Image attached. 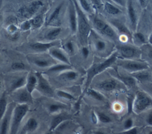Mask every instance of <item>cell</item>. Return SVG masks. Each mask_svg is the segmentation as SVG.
<instances>
[{
	"label": "cell",
	"instance_id": "1",
	"mask_svg": "<svg viewBox=\"0 0 152 134\" xmlns=\"http://www.w3.org/2000/svg\"><path fill=\"white\" fill-rule=\"evenodd\" d=\"M118 56V53L117 51L113 52L108 58H107L104 61L100 62V63H97L94 64L93 66H91L87 71V78L86 81L85 82L84 88L83 92L81 94V95L80 97V99L78 100L76 105H79V103L80 102L82 98L85 95V92L86 90L88 88L89 85L91 84L93 78L95 77V76L99 75L101 72H102L103 71L110 67L113 63H115L116 61L117 58Z\"/></svg>",
	"mask_w": 152,
	"mask_h": 134
},
{
	"label": "cell",
	"instance_id": "2",
	"mask_svg": "<svg viewBox=\"0 0 152 134\" xmlns=\"http://www.w3.org/2000/svg\"><path fill=\"white\" fill-rule=\"evenodd\" d=\"M74 2L77 18V30L80 41L83 44H86L88 40L90 32L91 30L90 25L88 18H87L84 12L81 8L77 0H72Z\"/></svg>",
	"mask_w": 152,
	"mask_h": 134
},
{
	"label": "cell",
	"instance_id": "3",
	"mask_svg": "<svg viewBox=\"0 0 152 134\" xmlns=\"http://www.w3.org/2000/svg\"><path fill=\"white\" fill-rule=\"evenodd\" d=\"M91 21L95 31L99 34L114 42L119 40L117 32L109 24L96 16L92 18Z\"/></svg>",
	"mask_w": 152,
	"mask_h": 134
},
{
	"label": "cell",
	"instance_id": "4",
	"mask_svg": "<svg viewBox=\"0 0 152 134\" xmlns=\"http://www.w3.org/2000/svg\"><path fill=\"white\" fill-rule=\"evenodd\" d=\"M90 39L92 47L100 56H106L111 51L112 46L110 42L102 37L100 34L93 29H91L88 38Z\"/></svg>",
	"mask_w": 152,
	"mask_h": 134
},
{
	"label": "cell",
	"instance_id": "5",
	"mask_svg": "<svg viewBox=\"0 0 152 134\" xmlns=\"http://www.w3.org/2000/svg\"><path fill=\"white\" fill-rule=\"evenodd\" d=\"M151 98L143 91H138L132 103V110L136 114H140L151 106Z\"/></svg>",
	"mask_w": 152,
	"mask_h": 134
},
{
	"label": "cell",
	"instance_id": "6",
	"mask_svg": "<svg viewBox=\"0 0 152 134\" xmlns=\"http://www.w3.org/2000/svg\"><path fill=\"white\" fill-rule=\"evenodd\" d=\"M28 110V106L26 103H21L14 109L11 124V133H16L20 125Z\"/></svg>",
	"mask_w": 152,
	"mask_h": 134
},
{
	"label": "cell",
	"instance_id": "7",
	"mask_svg": "<svg viewBox=\"0 0 152 134\" xmlns=\"http://www.w3.org/2000/svg\"><path fill=\"white\" fill-rule=\"evenodd\" d=\"M43 5V3L42 1H33L29 3L27 5L21 7L18 9V15L23 18L30 19L35 15V14Z\"/></svg>",
	"mask_w": 152,
	"mask_h": 134
},
{
	"label": "cell",
	"instance_id": "8",
	"mask_svg": "<svg viewBox=\"0 0 152 134\" xmlns=\"http://www.w3.org/2000/svg\"><path fill=\"white\" fill-rule=\"evenodd\" d=\"M118 65L131 73L149 69V65L147 63L137 60L125 59L124 60H119Z\"/></svg>",
	"mask_w": 152,
	"mask_h": 134
},
{
	"label": "cell",
	"instance_id": "9",
	"mask_svg": "<svg viewBox=\"0 0 152 134\" xmlns=\"http://www.w3.org/2000/svg\"><path fill=\"white\" fill-rule=\"evenodd\" d=\"M118 55L125 59L135 60L139 59L141 56V50L137 47L129 44H121L118 46Z\"/></svg>",
	"mask_w": 152,
	"mask_h": 134
},
{
	"label": "cell",
	"instance_id": "10",
	"mask_svg": "<svg viewBox=\"0 0 152 134\" xmlns=\"http://www.w3.org/2000/svg\"><path fill=\"white\" fill-rule=\"evenodd\" d=\"M36 76L37 79V82L36 88L43 95L52 97L54 95V92L50 85L46 79L42 75L41 73H36Z\"/></svg>",
	"mask_w": 152,
	"mask_h": 134
},
{
	"label": "cell",
	"instance_id": "11",
	"mask_svg": "<svg viewBox=\"0 0 152 134\" xmlns=\"http://www.w3.org/2000/svg\"><path fill=\"white\" fill-rule=\"evenodd\" d=\"M64 3L59 4L56 6L46 20V24L47 25L51 27H58L61 24V13L63 8Z\"/></svg>",
	"mask_w": 152,
	"mask_h": 134
},
{
	"label": "cell",
	"instance_id": "12",
	"mask_svg": "<svg viewBox=\"0 0 152 134\" xmlns=\"http://www.w3.org/2000/svg\"><path fill=\"white\" fill-rule=\"evenodd\" d=\"M68 21L71 32L73 34L75 33L77 31V18L75 8L72 0H69Z\"/></svg>",
	"mask_w": 152,
	"mask_h": 134
},
{
	"label": "cell",
	"instance_id": "13",
	"mask_svg": "<svg viewBox=\"0 0 152 134\" xmlns=\"http://www.w3.org/2000/svg\"><path fill=\"white\" fill-rule=\"evenodd\" d=\"M126 6L128 16L131 28L132 30L136 31L138 24V17L136 10L134 7L133 0H128Z\"/></svg>",
	"mask_w": 152,
	"mask_h": 134
},
{
	"label": "cell",
	"instance_id": "14",
	"mask_svg": "<svg viewBox=\"0 0 152 134\" xmlns=\"http://www.w3.org/2000/svg\"><path fill=\"white\" fill-rule=\"evenodd\" d=\"M60 43L59 42L52 41L49 42H34L30 44V47L39 52H43L48 50L50 47L53 46H56L59 45Z\"/></svg>",
	"mask_w": 152,
	"mask_h": 134
},
{
	"label": "cell",
	"instance_id": "15",
	"mask_svg": "<svg viewBox=\"0 0 152 134\" xmlns=\"http://www.w3.org/2000/svg\"><path fill=\"white\" fill-rule=\"evenodd\" d=\"M48 51L49 52V53L51 57L55 59L56 60H58L64 63L71 65L68 58L66 57L64 52L59 48L56 47V46L50 47Z\"/></svg>",
	"mask_w": 152,
	"mask_h": 134
},
{
	"label": "cell",
	"instance_id": "16",
	"mask_svg": "<svg viewBox=\"0 0 152 134\" xmlns=\"http://www.w3.org/2000/svg\"><path fill=\"white\" fill-rule=\"evenodd\" d=\"M110 23L112 27H114V28H115L118 31V33L121 34V36H125L128 39L132 38V35L130 31L121 21L116 20H112L110 21Z\"/></svg>",
	"mask_w": 152,
	"mask_h": 134
},
{
	"label": "cell",
	"instance_id": "17",
	"mask_svg": "<svg viewBox=\"0 0 152 134\" xmlns=\"http://www.w3.org/2000/svg\"><path fill=\"white\" fill-rule=\"evenodd\" d=\"M62 28L58 27H52V28L48 30L44 34V39L49 42L55 41L61 33Z\"/></svg>",
	"mask_w": 152,
	"mask_h": 134
},
{
	"label": "cell",
	"instance_id": "18",
	"mask_svg": "<svg viewBox=\"0 0 152 134\" xmlns=\"http://www.w3.org/2000/svg\"><path fill=\"white\" fill-rule=\"evenodd\" d=\"M131 76H132L135 80H138L140 82L151 81V74L148 69L132 72L131 74Z\"/></svg>",
	"mask_w": 152,
	"mask_h": 134
},
{
	"label": "cell",
	"instance_id": "19",
	"mask_svg": "<svg viewBox=\"0 0 152 134\" xmlns=\"http://www.w3.org/2000/svg\"><path fill=\"white\" fill-rule=\"evenodd\" d=\"M97 86L105 91H111L116 89L118 83L115 79H108L101 82Z\"/></svg>",
	"mask_w": 152,
	"mask_h": 134
},
{
	"label": "cell",
	"instance_id": "20",
	"mask_svg": "<svg viewBox=\"0 0 152 134\" xmlns=\"http://www.w3.org/2000/svg\"><path fill=\"white\" fill-rule=\"evenodd\" d=\"M52 60L46 58H38L33 60V63L39 68H45L50 67L55 65V63L52 62Z\"/></svg>",
	"mask_w": 152,
	"mask_h": 134
},
{
	"label": "cell",
	"instance_id": "21",
	"mask_svg": "<svg viewBox=\"0 0 152 134\" xmlns=\"http://www.w3.org/2000/svg\"><path fill=\"white\" fill-rule=\"evenodd\" d=\"M104 9L109 14L112 15H116L121 14V10L113 5V3L109 2H104Z\"/></svg>",
	"mask_w": 152,
	"mask_h": 134
},
{
	"label": "cell",
	"instance_id": "22",
	"mask_svg": "<svg viewBox=\"0 0 152 134\" xmlns=\"http://www.w3.org/2000/svg\"><path fill=\"white\" fill-rule=\"evenodd\" d=\"M37 82V79L36 75H29L26 79V90L30 94L32 93L33 90L36 88Z\"/></svg>",
	"mask_w": 152,
	"mask_h": 134
},
{
	"label": "cell",
	"instance_id": "23",
	"mask_svg": "<svg viewBox=\"0 0 152 134\" xmlns=\"http://www.w3.org/2000/svg\"><path fill=\"white\" fill-rule=\"evenodd\" d=\"M31 25V28H39L41 27L44 23L43 14H40L33 16L32 18L28 19Z\"/></svg>",
	"mask_w": 152,
	"mask_h": 134
},
{
	"label": "cell",
	"instance_id": "24",
	"mask_svg": "<svg viewBox=\"0 0 152 134\" xmlns=\"http://www.w3.org/2000/svg\"><path fill=\"white\" fill-rule=\"evenodd\" d=\"M37 126L38 123L37 120L34 118H30L26 123L23 129V132L21 133L33 132L37 128Z\"/></svg>",
	"mask_w": 152,
	"mask_h": 134
},
{
	"label": "cell",
	"instance_id": "25",
	"mask_svg": "<svg viewBox=\"0 0 152 134\" xmlns=\"http://www.w3.org/2000/svg\"><path fill=\"white\" fill-rule=\"evenodd\" d=\"M68 119L67 117L66 116H64L63 114H60L58 115L56 117H55L51 121L49 129V132H53L55 129L56 128V127L64 120H65Z\"/></svg>",
	"mask_w": 152,
	"mask_h": 134
},
{
	"label": "cell",
	"instance_id": "26",
	"mask_svg": "<svg viewBox=\"0 0 152 134\" xmlns=\"http://www.w3.org/2000/svg\"><path fill=\"white\" fill-rule=\"evenodd\" d=\"M72 69V67L71 65L66 64V63H59V64H55L50 66L48 69L49 72H61Z\"/></svg>",
	"mask_w": 152,
	"mask_h": 134
},
{
	"label": "cell",
	"instance_id": "27",
	"mask_svg": "<svg viewBox=\"0 0 152 134\" xmlns=\"http://www.w3.org/2000/svg\"><path fill=\"white\" fill-rule=\"evenodd\" d=\"M61 75L63 79L68 81H71L75 80L77 78L78 74L77 72L72 71V69H69L65 71V72Z\"/></svg>",
	"mask_w": 152,
	"mask_h": 134
},
{
	"label": "cell",
	"instance_id": "28",
	"mask_svg": "<svg viewBox=\"0 0 152 134\" xmlns=\"http://www.w3.org/2000/svg\"><path fill=\"white\" fill-rule=\"evenodd\" d=\"M18 100L21 103H27L30 102L31 100V94L27 91V90L21 91L18 95Z\"/></svg>",
	"mask_w": 152,
	"mask_h": 134
},
{
	"label": "cell",
	"instance_id": "29",
	"mask_svg": "<svg viewBox=\"0 0 152 134\" xmlns=\"http://www.w3.org/2000/svg\"><path fill=\"white\" fill-rule=\"evenodd\" d=\"M87 94L88 95L91 97L92 98H93L94 99L98 100V101H103L104 100V97L100 94L99 93L98 91L93 90V89H91V88H88L85 94Z\"/></svg>",
	"mask_w": 152,
	"mask_h": 134
},
{
	"label": "cell",
	"instance_id": "30",
	"mask_svg": "<svg viewBox=\"0 0 152 134\" xmlns=\"http://www.w3.org/2000/svg\"><path fill=\"white\" fill-rule=\"evenodd\" d=\"M77 2L84 12H86L90 14L92 13L90 5L87 0H78Z\"/></svg>",
	"mask_w": 152,
	"mask_h": 134
},
{
	"label": "cell",
	"instance_id": "31",
	"mask_svg": "<svg viewBox=\"0 0 152 134\" xmlns=\"http://www.w3.org/2000/svg\"><path fill=\"white\" fill-rule=\"evenodd\" d=\"M10 113H7L0 127V133H6L7 132V129L8 126V123L10 119Z\"/></svg>",
	"mask_w": 152,
	"mask_h": 134
},
{
	"label": "cell",
	"instance_id": "32",
	"mask_svg": "<svg viewBox=\"0 0 152 134\" xmlns=\"http://www.w3.org/2000/svg\"><path fill=\"white\" fill-rule=\"evenodd\" d=\"M26 83V78L24 76L20 77L16 79L12 85V89L16 90L23 87Z\"/></svg>",
	"mask_w": 152,
	"mask_h": 134
},
{
	"label": "cell",
	"instance_id": "33",
	"mask_svg": "<svg viewBox=\"0 0 152 134\" xmlns=\"http://www.w3.org/2000/svg\"><path fill=\"white\" fill-rule=\"evenodd\" d=\"M65 106L63 104H61L59 103H53L50 104L49 106L48 110L50 113H55L58 112L62 109H64Z\"/></svg>",
	"mask_w": 152,
	"mask_h": 134
},
{
	"label": "cell",
	"instance_id": "34",
	"mask_svg": "<svg viewBox=\"0 0 152 134\" xmlns=\"http://www.w3.org/2000/svg\"><path fill=\"white\" fill-rule=\"evenodd\" d=\"M121 80L127 86L133 87L135 85L136 80L132 76H122L120 78Z\"/></svg>",
	"mask_w": 152,
	"mask_h": 134
},
{
	"label": "cell",
	"instance_id": "35",
	"mask_svg": "<svg viewBox=\"0 0 152 134\" xmlns=\"http://www.w3.org/2000/svg\"><path fill=\"white\" fill-rule=\"evenodd\" d=\"M63 47L65 52H66L72 55L75 52V46L72 41L66 42L63 45Z\"/></svg>",
	"mask_w": 152,
	"mask_h": 134
},
{
	"label": "cell",
	"instance_id": "36",
	"mask_svg": "<svg viewBox=\"0 0 152 134\" xmlns=\"http://www.w3.org/2000/svg\"><path fill=\"white\" fill-rule=\"evenodd\" d=\"M7 108V101L4 95L0 98V120L3 117Z\"/></svg>",
	"mask_w": 152,
	"mask_h": 134
},
{
	"label": "cell",
	"instance_id": "37",
	"mask_svg": "<svg viewBox=\"0 0 152 134\" xmlns=\"http://www.w3.org/2000/svg\"><path fill=\"white\" fill-rule=\"evenodd\" d=\"M56 94L59 97H60L61 98H65V99H67L69 100H74V96L72 94H71L66 91H62V90H58V91H57Z\"/></svg>",
	"mask_w": 152,
	"mask_h": 134
},
{
	"label": "cell",
	"instance_id": "38",
	"mask_svg": "<svg viewBox=\"0 0 152 134\" xmlns=\"http://www.w3.org/2000/svg\"><path fill=\"white\" fill-rule=\"evenodd\" d=\"M133 37L134 38L135 40H136L137 42H138V43H140L141 44H144L146 42L144 34L140 32L135 33L133 34Z\"/></svg>",
	"mask_w": 152,
	"mask_h": 134
},
{
	"label": "cell",
	"instance_id": "39",
	"mask_svg": "<svg viewBox=\"0 0 152 134\" xmlns=\"http://www.w3.org/2000/svg\"><path fill=\"white\" fill-rule=\"evenodd\" d=\"M97 118L101 122L104 123H109L111 120L109 116H107L106 114H105L103 113H97Z\"/></svg>",
	"mask_w": 152,
	"mask_h": 134
},
{
	"label": "cell",
	"instance_id": "40",
	"mask_svg": "<svg viewBox=\"0 0 152 134\" xmlns=\"http://www.w3.org/2000/svg\"><path fill=\"white\" fill-rule=\"evenodd\" d=\"M31 28V23H30L29 20H27L23 21L20 25V28H21V30H22L23 31L28 30L30 29Z\"/></svg>",
	"mask_w": 152,
	"mask_h": 134
},
{
	"label": "cell",
	"instance_id": "41",
	"mask_svg": "<svg viewBox=\"0 0 152 134\" xmlns=\"http://www.w3.org/2000/svg\"><path fill=\"white\" fill-rule=\"evenodd\" d=\"M11 68L14 70H23L25 69V65L22 62L13 63Z\"/></svg>",
	"mask_w": 152,
	"mask_h": 134
},
{
	"label": "cell",
	"instance_id": "42",
	"mask_svg": "<svg viewBox=\"0 0 152 134\" xmlns=\"http://www.w3.org/2000/svg\"><path fill=\"white\" fill-rule=\"evenodd\" d=\"M138 133V130H137V129L136 127H131L128 129H126L125 130V131H123L121 133H122V134H136Z\"/></svg>",
	"mask_w": 152,
	"mask_h": 134
},
{
	"label": "cell",
	"instance_id": "43",
	"mask_svg": "<svg viewBox=\"0 0 152 134\" xmlns=\"http://www.w3.org/2000/svg\"><path fill=\"white\" fill-rule=\"evenodd\" d=\"M132 125H133V120L131 118L126 119L125 120V122H124V127H125V130L132 127Z\"/></svg>",
	"mask_w": 152,
	"mask_h": 134
},
{
	"label": "cell",
	"instance_id": "44",
	"mask_svg": "<svg viewBox=\"0 0 152 134\" xmlns=\"http://www.w3.org/2000/svg\"><path fill=\"white\" fill-rule=\"evenodd\" d=\"M7 30H8V32L10 33V34H14L17 30V27L14 25V24H10L8 27V28H7Z\"/></svg>",
	"mask_w": 152,
	"mask_h": 134
},
{
	"label": "cell",
	"instance_id": "45",
	"mask_svg": "<svg viewBox=\"0 0 152 134\" xmlns=\"http://www.w3.org/2000/svg\"><path fill=\"white\" fill-rule=\"evenodd\" d=\"M81 52H82V55L84 57V58H87V56H88L89 55V50L86 47V46H84L83 47L82 49H81Z\"/></svg>",
	"mask_w": 152,
	"mask_h": 134
},
{
	"label": "cell",
	"instance_id": "46",
	"mask_svg": "<svg viewBox=\"0 0 152 134\" xmlns=\"http://www.w3.org/2000/svg\"><path fill=\"white\" fill-rule=\"evenodd\" d=\"M113 4H115L121 7H124L125 5L124 0H110Z\"/></svg>",
	"mask_w": 152,
	"mask_h": 134
},
{
	"label": "cell",
	"instance_id": "47",
	"mask_svg": "<svg viewBox=\"0 0 152 134\" xmlns=\"http://www.w3.org/2000/svg\"><path fill=\"white\" fill-rule=\"evenodd\" d=\"M152 116H151V113H150L147 116V120H146V122L147 123V124H148L150 126H151L152 125Z\"/></svg>",
	"mask_w": 152,
	"mask_h": 134
},
{
	"label": "cell",
	"instance_id": "48",
	"mask_svg": "<svg viewBox=\"0 0 152 134\" xmlns=\"http://www.w3.org/2000/svg\"><path fill=\"white\" fill-rule=\"evenodd\" d=\"M97 116L96 115V114L93 112L92 113V114H91V119H92V121L94 123H97Z\"/></svg>",
	"mask_w": 152,
	"mask_h": 134
},
{
	"label": "cell",
	"instance_id": "49",
	"mask_svg": "<svg viewBox=\"0 0 152 134\" xmlns=\"http://www.w3.org/2000/svg\"><path fill=\"white\" fill-rule=\"evenodd\" d=\"M139 4L142 8H145L147 5V0H138Z\"/></svg>",
	"mask_w": 152,
	"mask_h": 134
},
{
	"label": "cell",
	"instance_id": "50",
	"mask_svg": "<svg viewBox=\"0 0 152 134\" xmlns=\"http://www.w3.org/2000/svg\"><path fill=\"white\" fill-rule=\"evenodd\" d=\"M102 1H103V2H109L112 3V1H111L110 0H102Z\"/></svg>",
	"mask_w": 152,
	"mask_h": 134
},
{
	"label": "cell",
	"instance_id": "51",
	"mask_svg": "<svg viewBox=\"0 0 152 134\" xmlns=\"http://www.w3.org/2000/svg\"><path fill=\"white\" fill-rule=\"evenodd\" d=\"M0 89H1V82H0Z\"/></svg>",
	"mask_w": 152,
	"mask_h": 134
}]
</instances>
